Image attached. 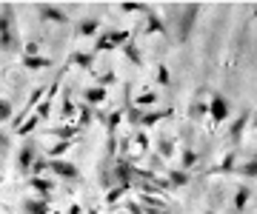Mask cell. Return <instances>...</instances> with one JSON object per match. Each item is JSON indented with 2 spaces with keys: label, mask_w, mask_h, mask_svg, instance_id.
Wrapping results in <instances>:
<instances>
[{
  "label": "cell",
  "mask_w": 257,
  "mask_h": 214,
  "mask_svg": "<svg viewBox=\"0 0 257 214\" xmlns=\"http://www.w3.org/2000/svg\"><path fill=\"white\" fill-rule=\"evenodd\" d=\"M200 3H177V6H172V18H169V23H172V35H175V43H189L192 40V32H194V23H197V15H200ZM166 23V26H169Z\"/></svg>",
  "instance_id": "cell-1"
},
{
  "label": "cell",
  "mask_w": 257,
  "mask_h": 214,
  "mask_svg": "<svg viewBox=\"0 0 257 214\" xmlns=\"http://www.w3.org/2000/svg\"><path fill=\"white\" fill-rule=\"evenodd\" d=\"M0 52H6V55L20 52L18 20H15V6L12 3H3L0 6Z\"/></svg>",
  "instance_id": "cell-2"
},
{
  "label": "cell",
  "mask_w": 257,
  "mask_h": 214,
  "mask_svg": "<svg viewBox=\"0 0 257 214\" xmlns=\"http://www.w3.org/2000/svg\"><path fill=\"white\" fill-rule=\"evenodd\" d=\"M138 32H128V29H114V32H103L100 38L94 40V49L92 55L97 57L100 52H114V49H123L128 43V40L135 38Z\"/></svg>",
  "instance_id": "cell-3"
},
{
  "label": "cell",
  "mask_w": 257,
  "mask_h": 214,
  "mask_svg": "<svg viewBox=\"0 0 257 214\" xmlns=\"http://www.w3.org/2000/svg\"><path fill=\"white\" fill-rule=\"evenodd\" d=\"M209 109H206V114L211 117V123L214 126H220V123H226L231 117V106H229V100L223 97L220 92H211V100L206 103Z\"/></svg>",
  "instance_id": "cell-4"
},
{
  "label": "cell",
  "mask_w": 257,
  "mask_h": 214,
  "mask_svg": "<svg viewBox=\"0 0 257 214\" xmlns=\"http://www.w3.org/2000/svg\"><path fill=\"white\" fill-rule=\"evenodd\" d=\"M37 18L43 20V23H72V15L66 9H60V6H55V3H37L35 6Z\"/></svg>",
  "instance_id": "cell-5"
},
{
  "label": "cell",
  "mask_w": 257,
  "mask_h": 214,
  "mask_svg": "<svg viewBox=\"0 0 257 214\" xmlns=\"http://www.w3.org/2000/svg\"><path fill=\"white\" fill-rule=\"evenodd\" d=\"M46 171H52L60 180H69V183L80 180V168L74 166V163H66V160H46Z\"/></svg>",
  "instance_id": "cell-6"
},
{
  "label": "cell",
  "mask_w": 257,
  "mask_h": 214,
  "mask_svg": "<svg viewBox=\"0 0 257 214\" xmlns=\"http://www.w3.org/2000/svg\"><path fill=\"white\" fill-rule=\"evenodd\" d=\"M138 35H169V26L155 9H149L143 15V26H138Z\"/></svg>",
  "instance_id": "cell-7"
},
{
  "label": "cell",
  "mask_w": 257,
  "mask_h": 214,
  "mask_svg": "<svg viewBox=\"0 0 257 214\" xmlns=\"http://www.w3.org/2000/svg\"><path fill=\"white\" fill-rule=\"evenodd\" d=\"M248 120H251V109H248V106L237 114V117H234V120H231V126H229V143L234 146V149H237L240 140H243V131H246Z\"/></svg>",
  "instance_id": "cell-8"
},
{
  "label": "cell",
  "mask_w": 257,
  "mask_h": 214,
  "mask_svg": "<svg viewBox=\"0 0 257 214\" xmlns=\"http://www.w3.org/2000/svg\"><path fill=\"white\" fill-rule=\"evenodd\" d=\"M35 157H37V146H35V140H26V143L20 146V151H18V171H20L23 177H29Z\"/></svg>",
  "instance_id": "cell-9"
},
{
  "label": "cell",
  "mask_w": 257,
  "mask_h": 214,
  "mask_svg": "<svg viewBox=\"0 0 257 214\" xmlns=\"http://www.w3.org/2000/svg\"><path fill=\"white\" fill-rule=\"evenodd\" d=\"M132 86H135V83H126V86H123V109H120V112H123V117H128V123L138 129V123H140V109L135 106V100H132Z\"/></svg>",
  "instance_id": "cell-10"
},
{
  "label": "cell",
  "mask_w": 257,
  "mask_h": 214,
  "mask_svg": "<svg viewBox=\"0 0 257 214\" xmlns=\"http://www.w3.org/2000/svg\"><path fill=\"white\" fill-rule=\"evenodd\" d=\"M49 208H52V197H29L20 203L23 214H49Z\"/></svg>",
  "instance_id": "cell-11"
},
{
  "label": "cell",
  "mask_w": 257,
  "mask_h": 214,
  "mask_svg": "<svg viewBox=\"0 0 257 214\" xmlns=\"http://www.w3.org/2000/svg\"><path fill=\"white\" fill-rule=\"evenodd\" d=\"M97 32H100V18H94V15L80 18L74 23V35H77V38H94Z\"/></svg>",
  "instance_id": "cell-12"
},
{
  "label": "cell",
  "mask_w": 257,
  "mask_h": 214,
  "mask_svg": "<svg viewBox=\"0 0 257 214\" xmlns=\"http://www.w3.org/2000/svg\"><path fill=\"white\" fill-rule=\"evenodd\" d=\"M175 114V109H155V112H140V123L138 129L143 126V129H152V126H157L160 120H169Z\"/></svg>",
  "instance_id": "cell-13"
},
{
  "label": "cell",
  "mask_w": 257,
  "mask_h": 214,
  "mask_svg": "<svg viewBox=\"0 0 257 214\" xmlns=\"http://www.w3.org/2000/svg\"><path fill=\"white\" fill-rule=\"evenodd\" d=\"M103 120V126H106V140H117V126H120V120H123V112L120 109H111L109 114H97Z\"/></svg>",
  "instance_id": "cell-14"
},
{
  "label": "cell",
  "mask_w": 257,
  "mask_h": 214,
  "mask_svg": "<svg viewBox=\"0 0 257 214\" xmlns=\"http://www.w3.org/2000/svg\"><path fill=\"white\" fill-rule=\"evenodd\" d=\"M20 63H23L26 72H43V69H52L55 60H52V57H43V55H35V57H23Z\"/></svg>",
  "instance_id": "cell-15"
},
{
  "label": "cell",
  "mask_w": 257,
  "mask_h": 214,
  "mask_svg": "<svg viewBox=\"0 0 257 214\" xmlns=\"http://www.w3.org/2000/svg\"><path fill=\"white\" fill-rule=\"evenodd\" d=\"M66 63L69 66H80V69H86V72H94V55L92 52H72V55L66 57Z\"/></svg>",
  "instance_id": "cell-16"
},
{
  "label": "cell",
  "mask_w": 257,
  "mask_h": 214,
  "mask_svg": "<svg viewBox=\"0 0 257 214\" xmlns=\"http://www.w3.org/2000/svg\"><path fill=\"white\" fill-rule=\"evenodd\" d=\"M26 186L35 188V191H40V197H52V191H55V180H49V177H29Z\"/></svg>",
  "instance_id": "cell-17"
},
{
  "label": "cell",
  "mask_w": 257,
  "mask_h": 214,
  "mask_svg": "<svg viewBox=\"0 0 257 214\" xmlns=\"http://www.w3.org/2000/svg\"><path fill=\"white\" fill-rule=\"evenodd\" d=\"M135 38H138V35H135ZM135 38L123 46V55H126V60L132 66H138V69H140V66H143V52H140V46H138V40H135Z\"/></svg>",
  "instance_id": "cell-18"
},
{
  "label": "cell",
  "mask_w": 257,
  "mask_h": 214,
  "mask_svg": "<svg viewBox=\"0 0 257 214\" xmlns=\"http://www.w3.org/2000/svg\"><path fill=\"white\" fill-rule=\"evenodd\" d=\"M248 200H251V188L240 186L237 191H234V197H231V208H234L237 214H243L246 211V205H248Z\"/></svg>",
  "instance_id": "cell-19"
},
{
  "label": "cell",
  "mask_w": 257,
  "mask_h": 214,
  "mask_svg": "<svg viewBox=\"0 0 257 214\" xmlns=\"http://www.w3.org/2000/svg\"><path fill=\"white\" fill-rule=\"evenodd\" d=\"M106 97H109V92H106L103 86H92V89H86V92H83V100H86V106H92V109H94V106H100Z\"/></svg>",
  "instance_id": "cell-20"
},
{
  "label": "cell",
  "mask_w": 257,
  "mask_h": 214,
  "mask_svg": "<svg viewBox=\"0 0 257 214\" xmlns=\"http://www.w3.org/2000/svg\"><path fill=\"white\" fill-rule=\"evenodd\" d=\"M74 117H77V123H74V126H77V129H89V126H92L94 123V109L92 106H86V103H83L80 109H77V114H74Z\"/></svg>",
  "instance_id": "cell-21"
},
{
  "label": "cell",
  "mask_w": 257,
  "mask_h": 214,
  "mask_svg": "<svg viewBox=\"0 0 257 214\" xmlns=\"http://www.w3.org/2000/svg\"><path fill=\"white\" fill-rule=\"evenodd\" d=\"M234 168H237V154H234V151H229V154L223 157L220 166L211 168V174H234Z\"/></svg>",
  "instance_id": "cell-22"
},
{
  "label": "cell",
  "mask_w": 257,
  "mask_h": 214,
  "mask_svg": "<svg viewBox=\"0 0 257 214\" xmlns=\"http://www.w3.org/2000/svg\"><path fill=\"white\" fill-rule=\"evenodd\" d=\"M189 180H192V174H189V171H183V168H172L166 183H169L172 188H180V186H189Z\"/></svg>",
  "instance_id": "cell-23"
},
{
  "label": "cell",
  "mask_w": 257,
  "mask_h": 214,
  "mask_svg": "<svg viewBox=\"0 0 257 214\" xmlns=\"http://www.w3.org/2000/svg\"><path fill=\"white\" fill-rule=\"evenodd\" d=\"M74 114H77V106L72 103V92L66 89V92H63V103H60V117H63V120H74Z\"/></svg>",
  "instance_id": "cell-24"
},
{
  "label": "cell",
  "mask_w": 257,
  "mask_h": 214,
  "mask_svg": "<svg viewBox=\"0 0 257 214\" xmlns=\"http://www.w3.org/2000/svg\"><path fill=\"white\" fill-rule=\"evenodd\" d=\"M77 126H57V129H49V134H52V137H57V140H77Z\"/></svg>",
  "instance_id": "cell-25"
},
{
  "label": "cell",
  "mask_w": 257,
  "mask_h": 214,
  "mask_svg": "<svg viewBox=\"0 0 257 214\" xmlns=\"http://www.w3.org/2000/svg\"><path fill=\"white\" fill-rule=\"evenodd\" d=\"M37 126H40V120H37L35 114H29L26 120L20 123L18 129L12 131V134H20V137H29V134H32V131H35V129H37Z\"/></svg>",
  "instance_id": "cell-26"
},
{
  "label": "cell",
  "mask_w": 257,
  "mask_h": 214,
  "mask_svg": "<svg viewBox=\"0 0 257 214\" xmlns=\"http://www.w3.org/2000/svg\"><path fill=\"white\" fill-rule=\"evenodd\" d=\"M157 154H163V160H169L172 154H175V140L172 137H157Z\"/></svg>",
  "instance_id": "cell-27"
},
{
  "label": "cell",
  "mask_w": 257,
  "mask_h": 214,
  "mask_svg": "<svg viewBox=\"0 0 257 214\" xmlns=\"http://www.w3.org/2000/svg\"><path fill=\"white\" fill-rule=\"evenodd\" d=\"M197 160H200V154L194 149H183V154H180V163H183V171H192L194 166H197Z\"/></svg>",
  "instance_id": "cell-28"
},
{
  "label": "cell",
  "mask_w": 257,
  "mask_h": 214,
  "mask_svg": "<svg viewBox=\"0 0 257 214\" xmlns=\"http://www.w3.org/2000/svg\"><path fill=\"white\" fill-rule=\"evenodd\" d=\"M117 9L128 12V15H146L152 6H149V3H117Z\"/></svg>",
  "instance_id": "cell-29"
},
{
  "label": "cell",
  "mask_w": 257,
  "mask_h": 214,
  "mask_svg": "<svg viewBox=\"0 0 257 214\" xmlns=\"http://www.w3.org/2000/svg\"><path fill=\"white\" fill-rule=\"evenodd\" d=\"M155 103H157V94L155 92H143L138 97V103H135V106H138L140 112H146V106H155Z\"/></svg>",
  "instance_id": "cell-30"
},
{
  "label": "cell",
  "mask_w": 257,
  "mask_h": 214,
  "mask_svg": "<svg viewBox=\"0 0 257 214\" xmlns=\"http://www.w3.org/2000/svg\"><path fill=\"white\" fill-rule=\"evenodd\" d=\"M128 188H132V186H114V188H109V194H106V203L114 205V203L120 200V197H123V194L128 191Z\"/></svg>",
  "instance_id": "cell-31"
},
{
  "label": "cell",
  "mask_w": 257,
  "mask_h": 214,
  "mask_svg": "<svg viewBox=\"0 0 257 214\" xmlns=\"http://www.w3.org/2000/svg\"><path fill=\"white\" fill-rule=\"evenodd\" d=\"M15 117V109H12L9 100H0V123H12Z\"/></svg>",
  "instance_id": "cell-32"
},
{
  "label": "cell",
  "mask_w": 257,
  "mask_h": 214,
  "mask_svg": "<svg viewBox=\"0 0 257 214\" xmlns=\"http://www.w3.org/2000/svg\"><path fill=\"white\" fill-rule=\"evenodd\" d=\"M206 109H209V106H206L203 100H194L192 109H189V117H192V120H200L203 114H206Z\"/></svg>",
  "instance_id": "cell-33"
},
{
  "label": "cell",
  "mask_w": 257,
  "mask_h": 214,
  "mask_svg": "<svg viewBox=\"0 0 257 214\" xmlns=\"http://www.w3.org/2000/svg\"><path fill=\"white\" fill-rule=\"evenodd\" d=\"M234 174H243V177H254V174H257V163H254V160H248L246 166H237V168H234Z\"/></svg>",
  "instance_id": "cell-34"
},
{
  "label": "cell",
  "mask_w": 257,
  "mask_h": 214,
  "mask_svg": "<svg viewBox=\"0 0 257 214\" xmlns=\"http://www.w3.org/2000/svg\"><path fill=\"white\" fill-rule=\"evenodd\" d=\"M157 83L160 86H169L172 83V75H169V69H166V63L157 66Z\"/></svg>",
  "instance_id": "cell-35"
},
{
  "label": "cell",
  "mask_w": 257,
  "mask_h": 214,
  "mask_svg": "<svg viewBox=\"0 0 257 214\" xmlns=\"http://www.w3.org/2000/svg\"><path fill=\"white\" fill-rule=\"evenodd\" d=\"M135 143H138V146H140L143 151H149V137L143 134V131H138V134H135Z\"/></svg>",
  "instance_id": "cell-36"
},
{
  "label": "cell",
  "mask_w": 257,
  "mask_h": 214,
  "mask_svg": "<svg viewBox=\"0 0 257 214\" xmlns=\"http://www.w3.org/2000/svg\"><path fill=\"white\" fill-rule=\"evenodd\" d=\"M9 143H12V140H9V131H0V149L6 151V149H9Z\"/></svg>",
  "instance_id": "cell-37"
},
{
  "label": "cell",
  "mask_w": 257,
  "mask_h": 214,
  "mask_svg": "<svg viewBox=\"0 0 257 214\" xmlns=\"http://www.w3.org/2000/svg\"><path fill=\"white\" fill-rule=\"evenodd\" d=\"M69 214H80V205H72V208H69Z\"/></svg>",
  "instance_id": "cell-38"
},
{
  "label": "cell",
  "mask_w": 257,
  "mask_h": 214,
  "mask_svg": "<svg viewBox=\"0 0 257 214\" xmlns=\"http://www.w3.org/2000/svg\"><path fill=\"white\" fill-rule=\"evenodd\" d=\"M0 183H3V174H0Z\"/></svg>",
  "instance_id": "cell-39"
},
{
  "label": "cell",
  "mask_w": 257,
  "mask_h": 214,
  "mask_svg": "<svg viewBox=\"0 0 257 214\" xmlns=\"http://www.w3.org/2000/svg\"><path fill=\"white\" fill-rule=\"evenodd\" d=\"M231 214H237V211H231Z\"/></svg>",
  "instance_id": "cell-40"
}]
</instances>
